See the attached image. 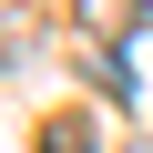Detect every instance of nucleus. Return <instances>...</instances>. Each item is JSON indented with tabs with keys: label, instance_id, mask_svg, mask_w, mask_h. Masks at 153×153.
<instances>
[{
	"label": "nucleus",
	"instance_id": "1",
	"mask_svg": "<svg viewBox=\"0 0 153 153\" xmlns=\"http://www.w3.org/2000/svg\"><path fill=\"white\" fill-rule=\"evenodd\" d=\"M82 21H92V31H102V41H123V31H133V21H143V0H82Z\"/></svg>",
	"mask_w": 153,
	"mask_h": 153
},
{
	"label": "nucleus",
	"instance_id": "2",
	"mask_svg": "<svg viewBox=\"0 0 153 153\" xmlns=\"http://www.w3.org/2000/svg\"><path fill=\"white\" fill-rule=\"evenodd\" d=\"M41 153H102V143H92L82 123H51V133H41Z\"/></svg>",
	"mask_w": 153,
	"mask_h": 153
}]
</instances>
